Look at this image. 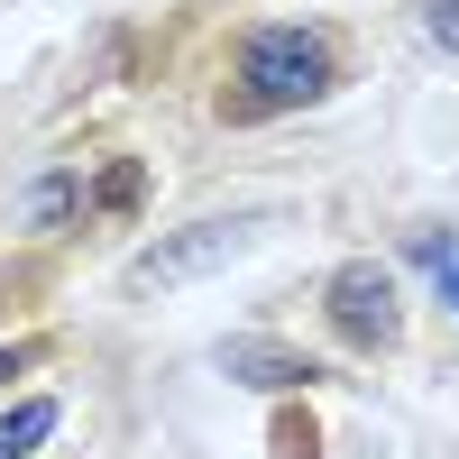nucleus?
I'll return each mask as SVG.
<instances>
[{
	"label": "nucleus",
	"mask_w": 459,
	"mask_h": 459,
	"mask_svg": "<svg viewBox=\"0 0 459 459\" xmlns=\"http://www.w3.org/2000/svg\"><path fill=\"white\" fill-rule=\"evenodd\" d=\"M340 83V65H331V37L322 28H257L248 47H239V120H266V110H303V101H322Z\"/></svg>",
	"instance_id": "obj_1"
},
{
	"label": "nucleus",
	"mask_w": 459,
	"mask_h": 459,
	"mask_svg": "<svg viewBox=\"0 0 459 459\" xmlns=\"http://www.w3.org/2000/svg\"><path fill=\"white\" fill-rule=\"evenodd\" d=\"M257 212H212V221H184V230H166L157 248H138L129 257V285L138 294H175V285H194V276H212V266H230V257H248L257 248Z\"/></svg>",
	"instance_id": "obj_2"
},
{
	"label": "nucleus",
	"mask_w": 459,
	"mask_h": 459,
	"mask_svg": "<svg viewBox=\"0 0 459 459\" xmlns=\"http://www.w3.org/2000/svg\"><path fill=\"white\" fill-rule=\"evenodd\" d=\"M322 313H331V331L350 340V350H395L404 340V303H395V276L377 257H350V266H331V285H322Z\"/></svg>",
	"instance_id": "obj_3"
},
{
	"label": "nucleus",
	"mask_w": 459,
	"mask_h": 459,
	"mask_svg": "<svg viewBox=\"0 0 459 459\" xmlns=\"http://www.w3.org/2000/svg\"><path fill=\"white\" fill-rule=\"evenodd\" d=\"M221 377L230 386H257V395H294V386H313V359L285 350V340H221Z\"/></svg>",
	"instance_id": "obj_4"
},
{
	"label": "nucleus",
	"mask_w": 459,
	"mask_h": 459,
	"mask_svg": "<svg viewBox=\"0 0 459 459\" xmlns=\"http://www.w3.org/2000/svg\"><path fill=\"white\" fill-rule=\"evenodd\" d=\"M83 212H92V184H83V166H56V175H37L28 194H19V230H37V239L74 230Z\"/></svg>",
	"instance_id": "obj_5"
},
{
	"label": "nucleus",
	"mask_w": 459,
	"mask_h": 459,
	"mask_svg": "<svg viewBox=\"0 0 459 459\" xmlns=\"http://www.w3.org/2000/svg\"><path fill=\"white\" fill-rule=\"evenodd\" d=\"M56 423H65V413H56V395L10 404V413H0V459H37V450L56 441Z\"/></svg>",
	"instance_id": "obj_6"
},
{
	"label": "nucleus",
	"mask_w": 459,
	"mask_h": 459,
	"mask_svg": "<svg viewBox=\"0 0 459 459\" xmlns=\"http://www.w3.org/2000/svg\"><path fill=\"white\" fill-rule=\"evenodd\" d=\"M413 266H423L432 294L459 313V230H413Z\"/></svg>",
	"instance_id": "obj_7"
},
{
	"label": "nucleus",
	"mask_w": 459,
	"mask_h": 459,
	"mask_svg": "<svg viewBox=\"0 0 459 459\" xmlns=\"http://www.w3.org/2000/svg\"><path fill=\"white\" fill-rule=\"evenodd\" d=\"M138 194H147V166L138 157H110L92 175V212H138Z\"/></svg>",
	"instance_id": "obj_8"
},
{
	"label": "nucleus",
	"mask_w": 459,
	"mask_h": 459,
	"mask_svg": "<svg viewBox=\"0 0 459 459\" xmlns=\"http://www.w3.org/2000/svg\"><path fill=\"white\" fill-rule=\"evenodd\" d=\"M423 37L459 56V0H423Z\"/></svg>",
	"instance_id": "obj_9"
},
{
	"label": "nucleus",
	"mask_w": 459,
	"mask_h": 459,
	"mask_svg": "<svg viewBox=\"0 0 459 459\" xmlns=\"http://www.w3.org/2000/svg\"><path fill=\"white\" fill-rule=\"evenodd\" d=\"M28 359H37V350H0V377H19V368H28Z\"/></svg>",
	"instance_id": "obj_10"
}]
</instances>
